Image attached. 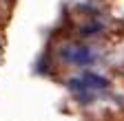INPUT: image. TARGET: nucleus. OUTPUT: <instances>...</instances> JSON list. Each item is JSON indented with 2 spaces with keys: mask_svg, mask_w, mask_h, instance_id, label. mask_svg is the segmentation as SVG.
Returning a JSON list of instances; mask_svg holds the SVG:
<instances>
[{
  "mask_svg": "<svg viewBox=\"0 0 124 121\" xmlns=\"http://www.w3.org/2000/svg\"><path fill=\"white\" fill-rule=\"evenodd\" d=\"M62 59L69 64H75V66H86V64H93L95 62V53H93L89 46H82V44H69L60 51Z\"/></svg>",
  "mask_w": 124,
  "mask_h": 121,
  "instance_id": "obj_1",
  "label": "nucleus"
},
{
  "mask_svg": "<svg viewBox=\"0 0 124 121\" xmlns=\"http://www.w3.org/2000/svg\"><path fill=\"white\" fill-rule=\"evenodd\" d=\"M108 82L104 77H100V75L95 73H82L80 77H75L69 82V88L73 90V93H84V90H100V88H106Z\"/></svg>",
  "mask_w": 124,
  "mask_h": 121,
  "instance_id": "obj_2",
  "label": "nucleus"
}]
</instances>
